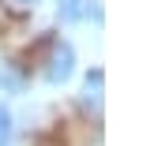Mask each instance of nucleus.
Returning <instances> with one entry per match:
<instances>
[{
    "label": "nucleus",
    "mask_w": 154,
    "mask_h": 146,
    "mask_svg": "<svg viewBox=\"0 0 154 146\" xmlns=\"http://www.w3.org/2000/svg\"><path fill=\"white\" fill-rule=\"evenodd\" d=\"M72 71H75V49L68 41H53L49 45V56H45V67H42V75H45V82H53V86H60V82H68L72 79Z\"/></svg>",
    "instance_id": "f257e3e1"
},
{
    "label": "nucleus",
    "mask_w": 154,
    "mask_h": 146,
    "mask_svg": "<svg viewBox=\"0 0 154 146\" xmlns=\"http://www.w3.org/2000/svg\"><path fill=\"white\" fill-rule=\"evenodd\" d=\"M102 86H105V71L102 67H94V71L87 75V82H83V109H90L98 116V112H102Z\"/></svg>",
    "instance_id": "f03ea898"
},
{
    "label": "nucleus",
    "mask_w": 154,
    "mask_h": 146,
    "mask_svg": "<svg viewBox=\"0 0 154 146\" xmlns=\"http://www.w3.org/2000/svg\"><path fill=\"white\" fill-rule=\"evenodd\" d=\"M57 11L64 22H79L83 11H87V0H57Z\"/></svg>",
    "instance_id": "7ed1b4c3"
},
{
    "label": "nucleus",
    "mask_w": 154,
    "mask_h": 146,
    "mask_svg": "<svg viewBox=\"0 0 154 146\" xmlns=\"http://www.w3.org/2000/svg\"><path fill=\"white\" fill-rule=\"evenodd\" d=\"M11 135H15V127H11V109L0 105V146H11Z\"/></svg>",
    "instance_id": "20e7f679"
},
{
    "label": "nucleus",
    "mask_w": 154,
    "mask_h": 146,
    "mask_svg": "<svg viewBox=\"0 0 154 146\" xmlns=\"http://www.w3.org/2000/svg\"><path fill=\"white\" fill-rule=\"evenodd\" d=\"M0 82H4L8 90H19V86H23V82H19V75H11V71H8V67H4V71H0Z\"/></svg>",
    "instance_id": "39448f33"
},
{
    "label": "nucleus",
    "mask_w": 154,
    "mask_h": 146,
    "mask_svg": "<svg viewBox=\"0 0 154 146\" xmlns=\"http://www.w3.org/2000/svg\"><path fill=\"white\" fill-rule=\"evenodd\" d=\"M15 4H23V7H34V4H38V0H15Z\"/></svg>",
    "instance_id": "423d86ee"
}]
</instances>
